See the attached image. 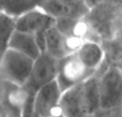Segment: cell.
<instances>
[{
	"label": "cell",
	"instance_id": "1",
	"mask_svg": "<svg viewBox=\"0 0 122 117\" xmlns=\"http://www.w3.org/2000/svg\"><path fill=\"white\" fill-rule=\"evenodd\" d=\"M100 74L64 90L60 100V113L64 117H87L100 111Z\"/></svg>",
	"mask_w": 122,
	"mask_h": 117
},
{
	"label": "cell",
	"instance_id": "2",
	"mask_svg": "<svg viewBox=\"0 0 122 117\" xmlns=\"http://www.w3.org/2000/svg\"><path fill=\"white\" fill-rule=\"evenodd\" d=\"M100 111H112L122 105V70L109 66L100 74Z\"/></svg>",
	"mask_w": 122,
	"mask_h": 117
},
{
	"label": "cell",
	"instance_id": "3",
	"mask_svg": "<svg viewBox=\"0 0 122 117\" xmlns=\"http://www.w3.org/2000/svg\"><path fill=\"white\" fill-rule=\"evenodd\" d=\"M33 64V58L15 49L8 48L1 55V80L25 86Z\"/></svg>",
	"mask_w": 122,
	"mask_h": 117
},
{
	"label": "cell",
	"instance_id": "4",
	"mask_svg": "<svg viewBox=\"0 0 122 117\" xmlns=\"http://www.w3.org/2000/svg\"><path fill=\"white\" fill-rule=\"evenodd\" d=\"M56 24V19L41 8H34L16 18V30L36 37L42 51H45V34Z\"/></svg>",
	"mask_w": 122,
	"mask_h": 117
},
{
	"label": "cell",
	"instance_id": "5",
	"mask_svg": "<svg viewBox=\"0 0 122 117\" xmlns=\"http://www.w3.org/2000/svg\"><path fill=\"white\" fill-rule=\"evenodd\" d=\"M58 68H59V60L53 57L47 52H43L34 60L31 74L25 85L27 91L36 95L39 89L57 80Z\"/></svg>",
	"mask_w": 122,
	"mask_h": 117
},
{
	"label": "cell",
	"instance_id": "6",
	"mask_svg": "<svg viewBox=\"0 0 122 117\" xmlns=\"http://www.w3.org/2000/svg\"><path fill=\"white\" fill-rule=\"evenodd\" d=\"M95 73L97 72L90 70L82 64L75 52L59 60L57 81L62 91H64L72 86L85 82Z\"/></svg>",
	"mask_w": 122,
	"mask_h": 117
},
{
	"label": "cell",
	"instance_id": "7",
	"mask_svg": "<svg viewBox=\"0 0 122 117\" xmlns=\"http://www.w3.org/2000/svg\"><path fill=\"white\" fill-rule=\"evenodd\" d=\"M29 95L25 86L1 80V115L21 117Z\"/></svg>",
	"mask_w": 122,
	"mask_h": 117
},
{
	"label": "cell",
	"instance_id": "8",
	"mask_svg": "<svg viewBox=\"0 0 122 117\" xmlns=\"http://www.w3.org/2000/svg\"><path fill=\"white\" fill-rule=\"evenodd\" d=\"M57 80L45 85L34 95V110L40 117H54L60 114V100L62 97Z\"/></svg>",
	"mask_w": 122,
	"mask_h": 117
},
{
	"label": "cell",
	"instance_id": "9",
	"mask_svg": "<svg viewBox=\"0 0 122 117\" xmlns=\"http://www.w3.org/2000/svg\"><path fill=\"white\" fill-rule=\"evenodd\" d=\"M86 40L75 37H67L57 28L56 24L45 34V51L58 60L75 53Z\"/></svg>",
	"mask_w": 122,
	"mask_h": 117
},
{
	"label": "cell",
	"instance_id": "10",
	"mask_svg": "<svg viewBox=\"0 0 122 117\" xmlns=\"http://www.w3.org/2000/svg\"><path fill=\"white\" fill-rule=\"evenodd\" d=\"M76 54L87 68L95 72L99 71L105 58L103 46L94 40H86L78 47Z\"/></svg>",
	"mask_w": 122,
	"mask_h": 117
},
{
	"label": "cell",
	"instance_id": "11",
	"mask_svg": "<svg viewBox=\"0 0 122 117\" xmlns=\"http://www.w3.org/2000/svg\"><path fill=\"white\" fill-rule=\"evenodd\" d=\"M8 48L15 49L19 53H23L33 58L34 60L43 53L36 36L27 33V32L18 31V30H16L12 36L10 42H9Z\"/></svg>",
	"mask_w": 122,
	"mask_h": 117
},
{
	"label": "cell",
	"instance_id": "12",
	"mask_svg": "<svg viewBox=\"0 0 122 117\" xmlns=\"http://www.w3.org/2000/svg\"><path fill=\"white\" fill-rule=\"evenodd\" d=\"M1 12L17 18L36 5L34 0H1Z\"/></svg>",
	"mask_w": 122,
	"mask_h": 117
},
{
	"label": "cell",
	"instance_id": "13",
	"mask_svg": "<svg viewBox=\"0 0 122 117\" xmlns=\"http://www.w3.org/2000/svg\"><path fill=\"white\" fill-rule=\"evenodd\" d=\"M0 30H1V52L4 53L8 48L12 36L16 31V18L1 12L0 14Z\"/></svg>",
	"mask_w": 122,
	"mask_h": 117
},
{
	"label": "cell",
	"instance_id": "14",
	"mask_svg": "<svg viewBox=\"0 0 122 117\" xmlns=\"http://www.w3.org/2000/svg\"><path fill=\"white\" fill-rule=\"evenodd\" d=\"M21 117H40L38 115V113L36 112V110H34V95L33 94H30L29 97H28Z\"/></svg>",
	"mask_w": 122,
	"mask_h": 117
},
{
	"label": "cell",
	"instance_id": "15",
	"mask_svg": "<svg viewBox=\"0 0 122 117\" xmlns=\"http://www.w3.org/2000/svg\"><path fill=\"white\" fill-rule=\"evenodd\" d=\"M107 0H84V2L86 3V5L88 6L89 10H93V9L97 8L99 5H101L102 3H104Z\"/></svg>",
	"mask_w": 122,
	"mask_h": 117
},
{
	"label": "cell",
	"instance_id": "16",
	"mask_svg": "<svg viewBox=\"0 0 122 117\" xmlns=\"http://www.w3.org/2000/svg\"><path fill=\"white\" fill-rule=\"evenodd\" d=\"M51 1V0H34V2H36V8H41L42 9L43 6L45 5V4H47L48 2Z\"/></svg>",
	"mask_w": 122,
	"mask_h": 117
},
{
	"label": "cell",
	"instance_id": "17",
	"mask_svg": "<svg viewBox=\"0 0 122 117\" xmlns=\"http://www.w3.org/2000/svg\"><path fill=\"white\" fill-rule=\"evenodd\" d=\"M87 117H99L97 114H93V115H90V116H87Z\"/></svg>",
	"mask_w": 122,
	"mask_h": 117
},
{
	"label": "cell",
	"instance_id": "18",
	"mask_svg": "<svg viewBox=\"0 0 122 117\" xmlns=\"http://www.w3.org/2000/svg\"><path fill=\"white\" fill-rule=\"evenodd\" d=\"M54 117H64V116H63L62 114L60 113V114H58V115H56V116H54Z\"/></svg>",
	"mask_w": 122,
	"mask_h": 117
},
{
	"label": "cell",
	"instance_id": "19",
	"mask_svg": "<svg viewBox=\"0 0 122 117\" xmlns=\"http://www.w3.org/2000/svg\"><path fill=\"white\" fill-rule=\"evenodd\" d=\"M120 68H121V70H122V62H121V67H120Z\"/></svg>",
	"mask_w": 122,
	"mask_h": 117
},
{
	"label": "cell",
	"instance_id": "20",
	"mask_svg": "<svg viewBox=\"0 0 122 117\" xmlns=\"http://www.w3.org/2000/svg\"><path fill=\"white\" fill-rule=\"evenodd\" d=\"M1 117H5V116H3V115H1Z\"/></svg>",
	"mask_w": 122,
	"mask_h": 117
}]
</instances>
